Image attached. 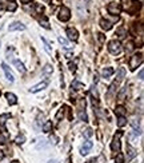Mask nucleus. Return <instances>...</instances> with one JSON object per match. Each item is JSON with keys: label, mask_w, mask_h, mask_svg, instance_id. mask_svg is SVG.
<instances>
[{"label": "nucleus", "mask_w": 144, "mask_h": 163, "mask_svg": "<svg viewBox=\"0 0 144 163\" xmlns=\"http://www.w3.org/2000/svg\"><path fill=\"white\" fill-rule=\"evenodd\" d=\"M123 7L127 12H129L131 15H133L135 12H137L139 8L141 7L140 1L137 0H123Z\"/></svg>", "instance_id": "nucleus-1"}, {"label": "nucleus", "mask_w": 144, "mask_h": 163, "mask_svg": "<svg viewBox=\"0 0 144 163\" xmlns=\"http://www.w3.org/2000/svg\"><path fill=\"white\" fill-rule=\"evenodd\" d=\"M143 61V53L141 52H137L135 53L133 56H131V60H129V68L131 69H135L139 64H141Z\"/></svg>", "instance_id": "nucleus-2"}, {"label": "nucleus", "mask_w": 144, "mask_h": 163, "mask_svg": "<svg viewBox=\"0 0 144 163\" xmlns=\"http://www.w3.org/2000/svg\"><path fill=\"white\" fill-rule=\"evenodd\" d=\"M108 51L111 53H113V55H119L120 51H121V44H120V42H117V40H111V42L108 43Z\"/></svg>", "instance_id": "nucleus-3"}, {"label": "nucleus", "mask_w": 144, "mask_h": 163, "mask_svg": "<svg viewBox=\"0 0 144 163\" xmlns=\"http://www.w3.org/2000/svg\"><path fill=\"white\" fill-rule=\"evenodd\" d=\"M107 11H108L111 15H116L117 16L120 12H121V7H120L119 3L112 1V3H109V4L107 5Z\"/></svg>", "instance_id": "nucleus-4"}, {"label": "nucleus", "mask_w": 144, "mask_h": 163, "mask_svg": "<svg viewBox=\"0 0 144 163\" xmlns=\"http://www.w3.org/2000/svg\"><path fill=\"white\" fill-rule=\"evenodd\" d=\"M121 134H123L121 131H119V132L113 136V139H112V143H111L112 151L119 152V150H120V136H121Z\"/></svg>", "instance_id": "nucleus-5"}, {"label": "nucleus", "mask_w": 144, "mask_h": 163, "mask_svg": "<svg viewBox=\"0 0 144 163\" xmlns=\"http://www.w3.org/2000/svg\"><path fill=\"white\" fill-rule=\"evenodd\" d=\"M57 18L60 21H67V20H69V18H71V12H69V10L67 7H61Z\"/></svg>", "instance_id": "nucleus-6"}, {"label": "nucleus", "mask_w": 144, "mask_h": 163, "mask_svg": "<svg viewBox=\"0 0 144 163\" xmlns=\"http://www.w3.org/2000/svg\"><path fill=\"white\" fill-rule=\"evenodd\" d=\"M23 29H25V26H24L23 23H20V21H13L12 24H9L8 26V31H23Z\"/></svg>", "instance_id": "nucleus-7"}, {"label": "nucleus", "mask_w": 144, "mask_h": 163, "mask_svg": "<svg viewBox=\"0 0 144 163\" xmlns=\"http://www.w3.org/2000/svg\"><path fill=\"white\" fill-rule=\"evenodd\" d=\"M47 84H48V82H41V83H39V84H36V86H33V87L29 88V92H32V94L39 92V91L44 90V88L47 87Z\"/></svg>", "instance_id": "nucleus-8"}, {"label": "nucleus", "mask_w": 144, "mask_h": 163, "mask_svg": "<svg viewBox=\"0 0 144 163\" xmlns=\"http://www.w3.org/2000/svg\"><path fill=\"white\" fill-rule=\"evenodd\" d=\"M91 148H92V142H91V140H85L84 144L81 146V148H80V154H81V155H87L88 151H89Z\"/></svg>", "instance_id": "nucleus-9"}, {"label": "nucleus", "mask_w": 144, "mask_h": 163, "mask_svg": "<svg viewBox=\"0 0 144 163\" xmlns=\"http://www.w3.org/2000/svg\"><path fill=\"white\" fill-rule=\"evenodd\" d=\"M1 67H3V71H4V74H5V76H7V79L9 80L11 83L15 80V77H13V75H12V72H11V69L8 68V66L5 63H3L1 64Z\"/></svg>", "instance_id": "nucleus-10"}, {"label": "nucleus", "mask_w": 144, "mask_h": 163, "mask_svg": "<svg viewBox=\"0 0 144 163\" xmlns=\"http://www.w3.org/2000/svg\"><path fill=\"white\" fill-rule=\"evenodd\" d=\"M67 35H68V39L73 40V42H76L77 37H79V34H77V31L75 28H68L67 29Z\"/></svg>", "instance_id": "nucleus-11"}, {"label": "nucleus", "mask_w": 144, "mask_h": 163, "mask_svg": "<svg viewBox=\"0 0 144 163\" xmlns=\"http://www.w3.org/2000/svg\"><path fill=\"white\" fill-rule=\"evenodd\" d=\"M125 150H127V156H128V159H132V158H135L136 154H137V152H136V150L133 148L131 144H127V146H125Z\"/></svg>", "instance_id": "nucleus-12"}, {"label": "nucleus", "mask_w": 144, "mask_h": 163, "mask_svg": "<svg viewBox=\"0 0 144 163\" xmlns=\"http://www.w3.org/2000/svg\"><path fill=\"white\" fill-rule=\"evenodd\" d=\"M5 98H7L8 103H9L11 106H13V104L17 103V99H16V96L13 95L12 92H7V94H5Z\"/></svg>", "instance_id": "nucleus-13"}, {"label": "nucleus", "mask_w": 144, "mask_h": 163, "mask_svg": "<svg viewBox=\"0 0 144 163\" xmlns=\"http://www.w3.org/2000/svg\"><path fill=\"white\" fill-rule=\"evenodd\" d=\"M100 27L103 29H105V31H109V29L112 28V23L108 20H105V19H101L100 20Z\"/></svg>", "instance_id": "nucleus-14"}, {"label": "nucleus", "mask_w": 144, "mask_h": 163, "mask_svg": "<svg viewBox=\"0 0 144 163\" xmlns=\"http://www.w3.org/2000/svg\"><path fill=\"white\" fill-rule=\"evenodd\" d=\"M131 124H132V127H133V130H135V134L136 135H140L141 134V128H140V126H139V122L136 119H132L131 120Z\"/></svg>", "instance_id": "nucleus-15"}, {"label": "nucleus", "mask_w": 144, "mask_h": 163, "mask_svg": "<svg viewBox=\"0 0 144 163\" xmlns=\"http://www.w3.org/2000/svg\"><path fill=\"white\" fill-rule=\"evenodd\" d=\"M124 76H125V69L123 68V67H120L119 69H117V75H116V82L117 83H120V82H123V79H124Z\"/></svg>", "instance_id": "nucleus-16"}, {"label": "nucleus", "mask_w": 144, "mask_h": 163, "mask_svg": "<svg viewBox=\"0 0 144 163\" xmlns=\"http://www.w3.org/2000/svg\"><path fill=\"white\" fill-rule=\"evenodd\" d=\"M113 72H115L113 68H111V67H105V68H103V71H101V75H103V77H109Z\"/></svg>", "instance_id": "nucleus-17"}, {"label": "nucleus", "mask_w": 144, "mask_h": 163, "mask_svg": "<svg viewBox=\"0 0 144 163\" xmlns=\"http://www.w3.org/2000/svg\"><path fill=\"white\" fill-rule=\"evenodd\" d=\"M117 86H119V83H117L116 80H115V82L111 84V87H109V90H108V94H107V96H108V98H111V96H112V94H113L115 91H116Z\"/></svg>", "instance_id": "nucleus-18"}, {"label": "nucleus", "mask_w": 144, "mask_h": 163, "mask_svg": "<svg viewBox=\"0 0 144 163\" xmlns=\"http://www.w3.org/2000/svg\"><path fill=\"white\" fill-rule=\"evenodd\" d=\"M125 112H127V111H125V108H124L123 106H117L116 110H115V114L119 115V116H124Z\"/></svg>", "instance_id": "nucleus-19"}, {"label": "nucleus", "mask_w": 144, "mask_h": 163, "mask_svg": "<svg viewBox=\"0 0 144 163\" xmlns=\"http://www.w3.org/2000/svg\"><path fill=\"white\" fill-rule=\"evenodd\" d=\"M51 130H52V122H49V120H48V122H45L44 124H43V131H44L45 134H48Z\"/></svg>", "instance_id": "nucleus-20"}, {"label": "nucleus", "mask_w": 144, "mask_h": 163, "mask_svg": "<svg viewBox=\"0 0 144 163\" xmlns=\"http://www.w3.org/2000/svg\"><path fill=\"white\" fill-rule=\"evenodd\" d=\"M13 64H15L16 68L19 69V72H21V74H23V72H25V68H24V66H23V63H21V61H19V60H13Z\"/></svg>", "instance_id": "nucleus-21"}, {"label": "nucleus", "mask_w": 144, "mask_h": 163, "mask_svg": "<svg viewBox=\"0 0 144 163\" xmlns=\"http://www.w3.org/2000/svg\"><path fill=\"white\" fill-rule=\"evenodd\" d=\"M9 118H11L9 114H3V115H0V126H1V127H4V124H5V122H7V119H9Z\"/></svg>", "instance_id": "nucleus-22"}, {"label": "nucleus", "mask_w": 144, "mask_h": 163, "mask_svg": "<svg viewBox=\"0 0 144 163\" xmlns=\"http://www.w3.org/2000/svg\"><path fill=\"white\" fill-rule=\"evenodd\" d=\"M116 34H117V36H119V37H124L125 35H127V31H125L124 27H120V28H117Z\"/></svg>", "instance_id": "nucleus-23"}, {"label": "nucleus", "mask_w": 144, "mask_h": 163, "mask_svg": "<svg viewBox=\"0 0 144 163\" xmlns=\"http://www.w3.org/2000/svg\"><path fill=\"white\" fill-rule=\"evenodd\" d=\"M72 88H73V90H81L83 87H84V86H83V83H80V82H76V80H75V82H72Z\"/></svg>", "instance_id": "nucleus-24"}, {"label": "nucleus", "mask_w": 144, "mask_h": 163, "mask_svg": "<svg viewBox=\"0 0 144 163\" xmlns=\"http://www.w3.org/2000/svg\"><path fill=\"white\" fill-rule=\"evenodd\" d=\"M59 43H60L61 45H63V47H65V48H68L69 47V43L67 42V39H64V37H61V36H59Z\"/></svg>", "instance_id": "nucleus-25"}, {"label": "nucleus", "mask_w": 144, "mask_h": 163, "mask_svg": "<svg viewBox=\"0 0 144 163\" xmlns=\"http://www.w3.org/2000/svg\"><path fill=\"white\" fill-rule=\"evenodd\" d=\"M127 124V120H125L124 116H119V119H117V126L119 127H123V126Z\"/></svg>", "instance_id": "nucleus-26"}, {"label": "nucleus", "mask_w": 144, "mask_h": 163, "mask_svg": "<svg viewBox=\"0 0 144 163\" xmlns=\"http://www.w3.org/2000/svg\"><path fill=\"white\" fill-rule=\"evenodd\" d=\"M24 140H25L24 134H20V135H17V138H16V143H17V144H23Z\"/></svg>", "instance_id": "nucleus-27"}, {"label": "nucleus", "mask_w": 144, "mask_h": 163, "mask_svg": "<svg viewBox=\"0 0 144 163\" xmlns=\"http://www.w3.org/2000/svg\"><path fill=\"white\" fill-rule=\"evenodd\" d=\"M115 163H124V156L123 154H117L116 158H115Z\"/></svg>", "instance_id": "nucleus-28"}, {"label": "nucleus", "mask_w": 144, "mask_h": 163, "mask_svg": "<svg viewBox=\"0 0 144 163\" xmlns=\"http://www.w3.org/2000/svg\"><path fill=\"white\" fill-rule=\"evenodd\" d=\"M125 92H127V87H123L121 88V91H120V94H119V100H124V95H125Z\"/></svg>", "instance_id": "nucleus-29"}, {"label": "nucleus", "mask_w": 144, "mask_h": 163, "mask_svg": "<svg viewBox=\"0 0 144 163\" xmlns=\"http://www.w3.org/2000/svg\"><path fill=\"white\" fill-rule=\"evenodd\" d=\"M79 116H80V119L81 120H84V122H87V114H85V110H80V112H79Z\"/></svg>", "instance_id": "nucleus-30"}, {"label": "nucleus", "mask_w": 144, "mask_h": 163, "mask_svg": "<svg viewBox=\"0 0 144 163\" xmlns=\"http://www.w3.org/2000/svg\"><path fill=\"white\" fill-rule=\"evenodd\" d=\"M52 71H53V68H52V66H51V64H47V66L44 67V69H43V72H44V74H51Z\"/></svg>", "instance_id": "nucleus-31"}, {"label": "nucleus", "mask_w": 144, "mask_h": 163, "mask_svg": "<svg viewBox=\"0 0 144 163\" xmlns=\"http://www.w3.org/2000/svg\"><path fill=\"white\" fill-rule=\"evenodd\" d=\"M41 42L44 43V48H45V51H47L48 53H51V48H49V44H48V42L44 39V37H41Z\"/></svg>", "instance_id": "nucleus-32"}, {"label": "nucleus", "mask_w": 144, "mask_h": 163, "mask_svg": "<svg viewBox=\"0 0 144 163\" xmlns=\"http://www.w3.org/2000/svg\"><path fill=\"white\" fill-rule=\"evenodd\" d=\"M7 10H8V11H15V10H16V4H15V3H13V1L8 3Z\"/></svg>", "instance_id": "nucleus-33"}, {"label": "nucleus", "mask_w": 144, "mask_h": 163, "mask_svg": "<svg viewBox=\"0 0 144 163\" xmlns=\"http://www.w3.org/2000/svg\"><path fill=\"white\" fill-rule=\"evenodd\" d=\"M40 24H41L44 28H47V29H49V24H48V21H47V19H44L43 18V20H40Z\"/></svg>", "instance_id": "nucleus-34"}, {"label": "nucleus", "mask_w": 144, "mask_h": 163, "mask_svg": "<svg viewBox=\"0 0 144 163\" xmlns=\"http://www.w3.org/2000/svg\"><path fill=\"white\" fill-rule=\"evenodd\" d=\"M127 45H128V47H125V51H127V52H131V51L133 50V43H132V42H129Z\"/></svg>", "instance_id": "nucleus-35"}, {"label": "nucleus", "mask_w": 144, "mask_h": 163, "mask_svg": "<svg viewBox=\"0 0 144 163\" xmlns=\"http://www.w3.org/2000/svg\"><path fill=\"white\" fill-rule=\"evenodd\" d=\"M68 68H69V71L75 72V71H76V64H75V63H69L68 64Z\"/></svg>", "instance_id": "nucleus-36"}, {"label": "nucleus", "mask_w": 144, "mask_h": 163, "mask_svg": "<svg viewBox=\"0 0 144 163\" xmlns=\"http://www.w3.org/2000/svg\"><path fill=\"white\" fill-rule=\"evenodd\" d=\"M35 8H36V11H37V12H39V13H41L43 11H44V10H43V7H41V5H39V4H35Z\"/></svg>", "instance_id": "nucleus-37"}, {"label": "nucleus", "mask_w": 144, "mask_h": 163, "mask_svg": "<svg viewBox=\"0 0 144 163\" xmlns=\"http://www.w3.org/2000/svg\"><path fill=\"white\" fill-rule=\"evenodd\" d=\"M5 142H7L5 136L4 135H0V144H5Z\"/></svg>", "instance_id": "nucleus-38"}, {"label": "nucleus", "mask_w": 144, "mask_h": 163, "mask_svg": "<svg viewBox=\"0 0 144 163\" xmlns=\"http://www.w3.org/2000/svg\"><path fill=\"white\" fill-rule=\"evenodd\" d=\"M92 130H91V128H87V130H85V135H87V136H91V135H92Z\"/></svg>", "instance_id": "nucleus-39"}, {"label": "nucleus", "mask_w": 144, "mask_h": 163, "mask_svg": "<svg viewBox=\"0 0 144 163\" xmlns=\"http://www.w3.org/2000/svg\"><path fill=\"white\" fill-rule=\"evenodd\" d=\"M143 74H144V71L143 69H140V72H139V79L140 80H143Z\"/></svg>", "instance_id": "nucleus-40"}, {"label": "nucleus", "mask_w": 144, "mask_h": 163, "mask_svg": "<svg viewBox=\"0 0 144 163\" xmlns=\"http://www.w3.org/2000/svg\"><path fill=\"white\" fill-rule=\"evenodd\" d=\"M99 40H100V42H103V40H104V36L101 34H99Z\"/></svg>", "instance_id": "nucleus-41"}, {"label": "nucleus", "mask_w": 144, "mask_h": 163, "mask_svg": "<svg viewBox=\"0 0 144 163\" xmlns=\"http://www.w3.org/2000/svg\"><path fill=\"white\" fill-rule=\"evenodd\" d=\"M3 158H4V154H3V151H1V150H0V160H1Z\"/></svg>", "instance_id": "nucleus-42"}, {"label": "nucleus", "mask_w": 144, "mask_h": 163, "mask_svg": "<svg viewBox=\"0 0 144 163\" xmlns=\"http://www.w3.org/2000/svg\"><path fill=\"white\" fill-rule=\"evenodd\" d=\"M20 1L23 3V4H27V3H29V1H31V0H20Z\"/></svg>", "instance_id": "nucleus-43"}, {"label": "nucleus", "mask_w": 144, "mask_h": 163, "mask_svg": "<svg viewBox=\"0 0 144 163\" xmlns=\"http://www.w3.org/2000/svg\"><path fill=\"white\" fill-rule=\"evenodd\" d=\"M48 163H59V162H57V160H49Z\"/></svg>", "instance_id": "nucleus-44"}, {"label": "nucleus", "mask_w": 144, "mask_h": 163, "mask_svg": "<svg viewBox=\"0 0 144 163\" xmlns=\"http://www.w3.org/2000/svg\"><path fill=\"white\" fill-rule=\"evenodd\" d=\"M44 3H51V0H43Z\"/></svg>", "instance_id": "nucleus-45"}, {"label": "nucleus", "mask_w": 144, "mask_h": 163, "mask_svg": "<svg viewBox=\"0 0 144 163\" xmlns=\"http://www.w3.org/2000/svg\"><path fill=\"white\" fill-rule=\"evenodd\" d=\"M11 163H19V162H17V160H13V162H11Z\"/></svg>", "instance_id": "nucleus-46"}, {"label": "nucleus", "mask_w": 144, "mask_h": 163, "mask_svg": "<svg viewBox=\"0 0 144 163\" xmlns=\"http://www.w3.org/2000/svg\"><path fill=\"white\" fill-rule=\"evenodd\" d=\"M84 1H89V0H84Z\"/></svg>", "instance_id": "nucleus-47"}]
</instances>
